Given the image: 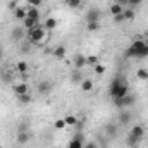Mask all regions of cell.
I'll return each instance as SVG.
<instances>
[{
	"label": "cell",
	"mask_w": 148,
	"mask_h": 148,
	"mask_svg": "<svg viewBox=\"0 0 148 148\" xmlns=\"http://www.w3.org/2000/svg\"><path fill=\"white\" fill-rule=\"evenodd\" d=\"M127 95V83L122 77H115L110 84V97L114 100H119Z\"/></svg>",
	"instance_id": "obj_1"
},
{
	"label": "cell",
	"mask_w": 148,
	"mask_h": 148,
	"mask_svg": "<svg viewBox=\"0 0 148 148\" xmlns=\"http://www.w3.org/2000/svg\"><path fill=\"white\" fill-rule=\"evenodd\" d=\"M127 57H147L148 55V47L145 43V40H136L131 43V47L126 50Z\"/></svg>",
	"instance_id": "obj_2"
},
{
	"label": "cell",
	"mask_w": 148,
	"mask_h": 148,
	"mask_svg": "<svg viewBox=\"0 0 148 148\" xmlns=\"http://www.w3.org/2000/svg\"><path fill=\"white\" fill-rule=\"evenodd\" d=\"M143 134H145V127H143V126H134V127L129 131L127 145H129V147H138V141H141Z\"/></svg>",
	"instance_id": "obj_3"
},
{
	"label": "cell",
	"mask_w": 148,
	"mask_h": 148,
	"mask_svg": "<svg viewBox=\"0 0 148 148\" xmlns=\"http://www.w3.org/2000/svg\"><path fill=\"white\" fill-rule=\"evenodd\" d=\"M45 35H47V29L41 28L40 24H38L36 28H33V29H28V33H26V36H28V40L31 43H40L45 38Z\"/></svg>",
	"instance_id": "obj_4"
},
{
	"label": "cell",
	"mask_w": 148,
	"mask_h": 148,
	"mask_svg": "<svg viewBox=\"0 0 148 148\" xmlns=\"http://www.w3.org/2000/svg\"><path fill=\"white\" fill-rule=\"evenodd\" d=\"M100 19H102L100 9H90L86 12V23H100Z\"/></svg>",
	"instance_id": "obj_5"
},
{
	"label": "cell",
	"mask_w": 148,
	"mask_h": 148,
	"mask_svg": "<svg viewBox=\"0 0 148 148\" xmlns=\"http://www.w3.org/2000/svg\"><path fill=\"white\" fill-rule=\"evenodd\" d=\"M31 140V133L26 129V131H17V136H16V141H17V145L19 147H24V145H28V141Z\"/></svg>",
	"instance_id": "obj_6"
},
{
	"label": "cell",
	"mask_w": 148,
	"mask_h": 148,
	"mask_svg": "<svg viewBox=\"0 0 148 148\" xmlns=\"http://www.w3.org/2000/svg\"><path fill=\"white\" fill-rule=\"evenodd\" d=\"M114 103L117 105V107H129V105H133L134 103V97L133 95H126V97H122V98H119V100H114Z\"/></svg>",
	"instance_id": "obj_7"
},
{
	"label": "cell",
	"mask_w": 148,
	"mask_h": 148,
	"mask_svg": "<svg viewBox=\"0 0 148 148\" xmlns=\"http://www.w3.org/2000/svg\"><path fill=\"white\" fill-rule=\"evenodd\" d=\"M50 91H52V83L50 81H41L38 84V93L40 95H48Z\"/></svg>",
	"instance_id": "obj_8"
},
{
	"label": "cell",
	"mask_w": 148,
	"mask_h": 148,
	"mask_svg": "<svg viewBox=\"0 0 148 148\" xmlns=\"http://www.w3.org/2000/svg\"><path fill=\"white\" fill-rule=\"evenodd\" d=\"M83 134H76L69 143V148H83Z\"/></svg>",
	"instance_id": "obj_9"
},
{
	"label": "cell",
	"mask_w": 148,
	"mask_h": 148,
	"mask_svg": "<svg viewBox=\"0 0 148 148\" xmlns=\"http://www.w3.org/2000/svg\"><path fill=\"white\" fill-rule=\"evenodd\" d=\"M14 93L19 97V95H26L28 93V84H24V83H21V84H16L14 86Z\"/></svg>",
	"instance_id": "obj_10"
},
{
	"label": "cell",
	"mask_w": 148,
	"mask_h": 148,
	"mask_svg": "<svg viewBox=\"0 0 148 148\" xmlns=\"http://www.w3.org/2000/svg\"><path fill=\"white\" fill-rule=\"evenodd\" d=\"M38 24H40V23H38V21H35V19H29V17H26V19H24V28H26V31H28V29L36 28Z\"/></svg>",
	"instance_id": "obj_11"
},
{
	"label": "cell",
	"mask_w": 148,
	"mask_h": 148,
	"mask_svg": "<svg viewBox=\"0 0 148 148\" xmlns=\"http://www.w3.org/2000/svg\"><path fill=\"white\" fill-rule=\"evenodd\" d=\"M122 5H119V3H112L110 5V14L115 17V16H119V14H122Z\"/></svg>",
	"instance_id": "obj_12"
},
{
	"label": "cell",
	"mask_w": 148,
	"mask_h": 148,
	"mask_svg": "<svg viewBox=\"0 0 148 148\" xmlns=\"http://www.w3.org/2000/svg\"><path fill=\"white\" fill-rule=\"evenodd\" d=\"M131 119H133V115H131L129 112H122V114L119 115V121H121V124H129V122H131Z\"/></svg>",
	"instance_id": "obj_13"
},
{
	"label": "cell",
	"mask_w": 148,
	"mask_h": 148,
	"mask_svg": "<svg viewBox=\"0 0 148 148\" xmlns=\"http://www.w3.org/2000/svg\"><path fill=\"white\" fill-rule=\"evenodd\" d=\"M28 17H29V19H35V21H40V12H38L36 7H31V9L28 10Z\"/></svg>",
	"instance_id": "obj_14"
},
{
	"label": "cell",
	"mask_w": 148,
	"mask_h": 148,
	"mask_svg": "<svg viewBox=\"0 0 148 148\" xmlns=\"http://www.w3.org/2000/svg\"><path fill=\"white\" fill-rule=\"evenodd\" d=\"M55 26H57V21H55V19L48 17V19L45 21V29H47V31H50V29H55Z\"/></svg>",
	"instance_id": "obj_15"
},
{
	"label": "cell",
	"mask_w": 148,
	"mask_h": 148,
	"mask_svg": "<svg viewBox=\"0 0 148 148\" xmlns=\"http://www.w3.org/2000/svg\"><path fill=\"white\" fill-rule=\"evenodd\" d=\"M91 88H93V83L90 79H83L81 81V90L83 91H91Z\"/></svg>",
	"instance_id": "obj_16"
},
{
	"label": "cell",
	"mask_w": 148,
	"mask_h": 148,
	"mask_svg": "<svg viewBox=\"0 0 148 148\" xmlns=\"http://www.w3.org/2000/svg\"><path fill=\"white\" fill-rule=\"evenodd\" d=\"M122 17H124V21H133L134 19V10H131V9L122 10Z\"/></svg>",
	"instance_id": "obj_17"
},
{
	"label": "cell",
	"mask_w": 148,
	"mask_h": 148,
	"mask_svg": "<svg viewBox=\"0 0 148 148\" xmlns=\"http://www.w3.org/2000/svg\"><path fill=\"white\" fill-rule=\"evenodd\" d=\"M64 121H66V126H76V124H77V119H76L74 115H66Z\"/></svg>",
	"instance_id": "obj_18"
},
{
	"label": "cell",
	"mask_w": 148,
	"mask_h": 148,
	"mask_svg": "<svg viewBox=\"0 0 148 148\" xmlns=\"http://www.w3.org/2000/svg\"><path fill=\"white\" fill-rule=\"evenodd\" d=\"M16 17H17V19H23V21H24V19L28 17V12H26L24 9H16Z\"/></svg>",
	"instance_id": "obj_19"
},
{
	"label": "cell",
	"mask_w": 148,
	"mask_h": 148,
	"mask_svg": "<svg viewBox=\"0 0 148 148\" xmlns=\"http://www.w3.org/2000/svg\"><path fill=\"white\" fill-rule=\"evenodd\" d=\"M53 55L59 57V59H62V57L66 55V48H64V47H57V48L53 50Z\"/></svg>",
	"instance_id": "obj_20"
},
{
	"label": "cell",
	"mask_w": 148,
	"mask_h": 148,
	"mask_svg": "<svg viewBox=\"0 0 148 148\" xmlns=\"http://www.w3.org/2000/svg\"><path fill=\"white\" fill-rule=\"evenodd\" d=\"M105 131H107V134H109L110 138H114V136L117 134V129H115V126H114V124H109V126L105 127Z\"/></svg>",
	"instance_id": "obj_21"
},
{
	"label": "cell",
	"mask_w": 148,
	"mask_h": 148,
	"mask_svg": "<svg viewBox=\"0 0 148 148\" xmlns=\"http://www.w3.org/2000/svg\"><path fill=\"white\" fill-rule=\"evenodd\" d=\"M17 98H19V102H21L23 105H26V103H29V102H31V97H29L28 93H26V95H19Z\"/></svg>",
	"instance_id": "obj_22"
},
{
	"label": "cell",
	"mask_w": 148,
	"mask_h": 148,
	"mask_svg": "<svg viewBox=\"0 0 148 148\" xmlns=\"http://www.w3.org/2000/svg\"><path fill=\"white\" fill-rule=\"evenodd\" d=\"M88 24V31H98L100 29V23H86Z\"/></svg>",
	"instance_id": "obj_23"
},
{
	"label": "cell",
	"mask_w": 148,
	"mask_h": 148,
	"mask_svg": "<svg viewBox=\"0 0 148 148\" xmlns=\"http://www.w3.org/2000/svg\"><path fill=\"white\" fill-rule=\"evenodd\" d=\"M86 64H90V66H97V64H98V57H95V55L86 57Z\"/></svg>",
	"instance_id": "obj_24"
},
{
	"label": "cell",
	"mask_w": 148,
	"mask_h": 148,
	"mask_svg": "<svg viewBox=\"0 0 148 148\" xmlns=\"http://www.w3.org/2000/svg\"><path fill=\"white\" fill-rule=\"evenodd\" d=\"M23 36H24V33H23V29H17V28H16V29L12 31V38H14V40H21Z\"/></svg>",
	"instance_id": "obj_25"
},
{
	"label": "cell",
	"mask_w": 148,
	"mask_h": 148,
	"mask_svg": "<svg viewBox=\"0 0 148 148\" xmlns=\"http://www.w3.org/2000/svg\"><path fill=\"white\" fill-rule=\"evenodd\" d=\"M64 127H67L66 126V121L64 119H57L55 121V129H64Z\"/></svg>",
	"instance_id": "obj_26"
},
{
	"label": "cell",
	"mask_w": 148,
	"mask_h": 148,
	"mask_svg": "<svg viewBox=\"0 0 148 148\" xmlns=\"http://www.w3.org/2000/svg\"><path fill=\"white\" fill-rule=\"evenodd\" d=\"M86 64V57H77L76 59V67H83Z\"/></svg>",
	"instance_id": "obj_27"
},
{
	"label": "cell",
	"mask_w": 148,
	"mask_h": 148,
	"mask_svg": "<svg viewBox=\"0 0 148 148\" xmlns=\"http://www.w3.org/2000/svg\"><path fill=\"white\" fill-rule=\"evenodd\" d=\"M141 2H143V0H127V5H129L131 9H134V7L141 5Z\"/></svg>",
	"instance_id": "obj_28"
},
{
	"label": "cell",
	"mask_w": 148,
	"mask_h": 148,
	"mask_svg": "<svg viewBox=\"0 0 148 148\" xmlns=\"http://www.w3.org/2000/svg\"><path fill=\"white\" fill-rule=\"evenodd\" d=\"M138 77L140 79H148V71L147 69H140L138 71Z\"/></svg>",
	"instance_id": "obj_29"
},
{
	"label": "cell",
	"mask_w": 148,
	"mask_h": 148,
	"mask_svg": "<svg viewBox=\"0 0 148 148\" xmlns=\"http://www.w3.org/2000/svg\"><path fill=\"white\" fill-rule=\"evenodd\" d=\"M95 73L97 74H103L105 73V67H103L102 64H97V66H95Z\"/></svg>",
	"instance_id": "obj_30"
},
{
	"label": "cell",
	"mask_w": 148,
	"mask_h": 148,
	"mask_svg": "<svg viewBox=\"0 0 148 148\" xmlns=\"http://www.w3.org/2000/svg\"><path fill=\"white\" fill-rule=\"evenodd\" d=\"M26 69H28V67H26L24 62H19V64H17V71H19V73H26Z\"/></svg>",
	"instance_id": "obj_31"
},
{
	"label": "cell",
	"mask_w": 148,
	"mask_h": 148,
	"mask_svg": "<svg viewBox=\"0 0 148 148\" xmlns=\"http://www.w3.org/2000/svg\"><path fill=\"white\" fill-rule=\"evenodd\" d=\"M114 23H124V17H122V14L115 16V17H114Z\"/></svg>",
	"instance_id": "obj_32"
},
{
	"label": "cell",
	"mask_w": 148,
	"mask_h": 148,
	"mask_svg": "<svg viewBox=\"0 0 148 148\" xmlns=\"http://www.w3.org/2000/svg\"><path fill=\"white\" fill-rule=\"evenodd\" d=\"M73 81H74V83L81 81V74H79V73H74V74H73Z\"/></svg>",
	"instance_id": "obj_33"
},
{
	"label": "cell",
	"mask_w": 148,
	"mask_h": 148,
	"mask_svg": "<svg viewBox=\"0 0 148 148\" xmlns=\"http://www.w3.org/2000/svg\"><path fill=\"white\" fill-rule=\"evenodd\" d=\"M79 5H81V0H73L69 3V7H79Z\"/></svg>",
	"instance_id": "obj_34"
},
{
	"label": "cell",
	"mask_w": 148,
	"mask_h": 148,
	"mask_svg": "<svg viewBox=\"0 0 148 148\" xmlns=\"http://www.w3.org/2000/svg\"><path fill=\"white\" fill-rule=\"evenodd\" d=\"M40 3H41V0H29V5L31 7H38Z\"/></svg>",
	"instance_id": "obj_35"
},
{
	"label": "cell",
	"mask_w": 148,
	"mask_h": 148,
	"mask_svg": "<svg viewBox=\"0 0 148 148\" xmlns=\"http://www.w3.org/2000/svg\"><path fill=\"white\" fill-rule=\"evenodd\" d=\"M83 148H98V147H97V143H93V141H90V143H86V145H84Z\"/></svg>",
	"instance_id": "obj_36"
},
{
	"label": "cell",
	"mask_w": 148,
	"mask_h": 148,
	"mask_svg": "<svg viewBox=\"0 0 148 148\" xmlns=\"http://www.w3.org/2000/svg\"><path fill=\"white\" fill-rule=\"evenodd\" d=\"M115 3H119V5H127V0H115Z\"/></svg>",
	"instance_id": "obj_37"
},
{
	"label": "cell",
	"mask_w": 148,
	"mask_h": 148,
	"mask_svg": "<svg viewBox=\"0 0 148 148\" xmlns=\"http://www.w3.org/2000/svg\"><path fill=\"white\" fill-rule=\"evenodd\" d=\"M62 2H66V3H67V5H69V3H71V2H73V0H62Z\"/></svg>",
	"instance_id": "obj_38"
},
{
	"label": "cell",
	"mask_w": 148,
	"mask_h": 148,
	"mask_svg": "<svg viewBox=\"0 0 148 148\" xmlns=\"http://www.w3.org/2000/svg\"><path fill=\"white\" fill-rule=\"evenodd\" d=\"M145 43H147V47H148V36H147V38H145Z\"/></svg>",
	"instance_id": "obj_39"
},
{
	"label": "cell",
	"mask_w": 148,
	"mask_h": 148,
	"mask_svg": "<svg viewBox=\"0 0 148 148\" xmlns=\"http://www.w3.org/2000/svg\"><path fill=\"white\" fill-rule=\"evenodd\" d=\"M0 60H2V48H0Z\"/></svg>",
	"instance_id": "obj_40"
},
{
	"label": "cell",
	"mask_w": 148,
	"mask_h": 148,
	"mask_svg": "<svg viewBox=\"0 0 148 148\" xmlns=\"http://www.w3.org/2000/svg\"><path fill=\"white\" fill-rule=\"evenodd\" d=\"M134 148H138V147H134Z\"/></svg>",
	"instance_id": "obj_41"
},
{
	"label": "cell",
	"mask_w": 148,
	"mask_h": 148,
	"mask_svg": "<svg viewBox=\"0 0 148 148\" xmlns=\"http://www.w3.org/2000/svg\"><path fill=\"white\" fill-rule=\"evenodd\" d=\"M19 148H23V147H19Z\"/></svg>",
	"instance_id": "obj_42"
},
{
	"label": "cell",
	"mask_w": 148,
	"mask_h": 148,
	"mask_svg": "<svg viewBox=\"0 0 148 148\" xmlns=\"http://www.w3.org/2000/svg\"><path fill=\"white\" fill-rule=\"evenodd\" d=\"M0 148H2V147H0Z\"/></svg>",
	"instance_id": "obj_43"
}]
</instances>
